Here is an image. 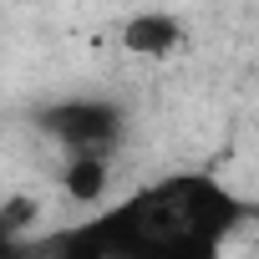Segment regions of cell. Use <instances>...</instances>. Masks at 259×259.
Here are the masks:
<instances>
[{
    "label": "cell",
    "mask_w": 259,
    "mask_h": 259,
    "mask_svg": "<svg viewBox=\"0 0 259 259\" xmlns=\"http://www.w3.org/2000/svg\"><path fill=\"white\" fill-rule=\"evenodd\" d=\"M61 188L76 203H102V193L112 188V163L107 153H71L61 168Z\"/></svg>",
    "instance_id": "3957f363"
},
{
    "label": "cell",
    "mask_w": 259,
    "mask_h": 259,
    "mask_svg": "<svg viewBox=\"0 0 259 259\" xmlns=\"http://www.w3.org/2000/svg\"><path fill=\"white\" fill-rule=\"evenodd\" d=\"M183 41V21L168 11H138L133 21L122 26V51L127 56H143V61H163L173 56Z\"/></svg>",
    "instance_id": "7a4b0ae2"
},
{
    "label": "cell",
    "mask_w": 259,
    "mask_h": 259,
    "mask_svg": "<svg viewBox=\"0 0 259 259\" xmlns=\"http://www.w3.org/2000/svg\"><path fill=\"white\" fill-rule=\"evenodd\" d=\"M51 133L71 148V153H107L117 138H122V122L112 107L102 102H71V107H56L51 112Z\"/></svg>",
    "instance_id": "6da1fadb"
}]
</instances>
